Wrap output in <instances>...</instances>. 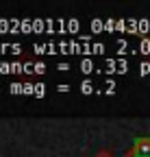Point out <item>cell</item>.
I'll return each mask as SVG.
<instances>
[{"mask_svg":"<svg viewBox=\"0 0 150 157\" xmlns=\"http://www.w3.org/2000/svg\"><path fill=\"white\" fill-rule=\"evenodd\" d=\"M124 157H150V137H137L126 148Z\"/></svg>","mask_w":150,"mask_h":157,"instance_id":"obj_1","label":"cell"},{"mask_svg":"<svg viewBox=\"0 0 150 157\" xmlns=\"http://www.w3.org/2000/svg\"><path fill=\"white\" fill-rule=\"evenodd\" d=\"M35 94H37V96H42V94H46V87H44L42 83H37V85H35Z\"/></svg>","mask_w":150,"mask_h":157,"instance_id":"obj_4","label":"cell"},{"mask_svg":"<svg viewBox=\"0 0 150 157\" xmlns=\"http://www.w3.org/2000/svg\"><path fill=\"white\" fill-rule=\"evenodd\" d=\"M93 157H113V153H111V151H107V148H102V151H98Z\"/></svg>","mask_w":150,"mask_h":157,"instance_id":"obj_2","label":"cell"},{"mask_svg":"<svg viewBox=\"0 0 150 157\" xmlns=\"http://www.w3.org/2000/svg\"><path fill=\"white\" fill-rule=\"evenodd\" d=\"M81 90H83V92H85V94H89V92H91V90H93V85H91V83H89V81H85V83H83V85H81Z\"/></svg>","mask_w":150,"mask_h":157,"instance_id":"obj_3","label":"cell"}]
</instances>
